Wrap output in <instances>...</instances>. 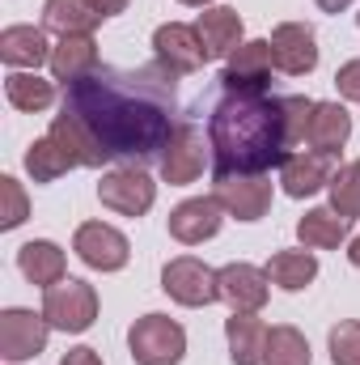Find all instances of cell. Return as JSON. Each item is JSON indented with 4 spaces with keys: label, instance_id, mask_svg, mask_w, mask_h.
I'll list each match as a JSON object with an SVG mask.
<instances>
[{
    "label": "cell",
    "instance_id": "obj_1",
    "mask_svg": "<svg viewBox=\"0 0 360 365\" xmlns=\"http://www.w3.org/2000/svg\"><path fill=\"white\" fill-rule=\"evenodd\" d=\"M174 77L162 60L144 68H102L85 81L68 86V110H77L106 145L110 158L144 162L162 153L174 136Z\"/></svg>",
    "mask_w": 360,
    "mask_h": 365
},
{
    "label": "cell",
    "instance_id": "obj_2",
    "mask_svg": "<svg viewBox=\"0 0 360 365\" xmlns=\"http://www.w3.org/2000/svg\"><path fill=\"white\" fill-rule=\"evenodd\" d=\"M314 102L309 98H268L229 93L208 119V140L216 153V175H268L288 162V149L305 140Z\"/></svg>",
    "mask_w": 360,
    "mask_h": 365
},
{
    "label": "cell",
    "instance_id": "obj_3",
    "mask_svg": "<svg viewBox=\"0 0 360 365\" xmlns=\"http://www.w3.org/2000/svg\"><path fill=\"white\" fill-rule=\"evenodd\" d=\"M127 349L136 365H179L186 353V331L166 314H144L127 331Z\"/></svg>",
    "mask_w": 360,
    "mask_h": 365
},
{
    "label": "cell",
    "instance_id": "obj_4",
    "mask_svg": "<svg viewBox=\"0 0 360 365\" xmlns=\"http://www.w3.org/2000/svg\"><path fill=\"white\" fill-rule=\"evenodd\" d=\"M43 314L60 331H85V327H93V319H97V293H93V284H85V280L64 276L60 284L47 289Z\"/></svg>",
    "mask_w": 360,
    "mask_h": 365
},
{
    "label": "cell",
    "instance_id": "obj_5",
    "mask_svg": "<svg viewBox=\"0 0 360 365\" xmlns=\"http://www.w3.org/2000/svg\"><path fill=\"white\" fill-rule=\"evenodd\" d=\"M208 149L212 140H203V132L195 123H179L170 145L162 149V179L170 187H186L203 175V162H208Z\"/></svg>",
    "mask_w": 360,
    "mask_h": 365
},
{
    "label": "cell",
    "instance_id": "obj_6",
    "mask_svg": "<svg viewBox=\"0 0 360 365\" xmlns=\"http://www.w3.org/2000/svg\"><path fill=\"white\" fill-rule=\"evenodd\" d=\"M97 200H102L106 208L123 212V217H144V212L153 208V200H157V182L149 179L144 170H136V166H119V170L102 175Z\"/></svg>",
    "mask_w": 360,
    "mask_h": 365
},
{
    "label": "cell",
    "instance_id": "obj_7",
    "mask_svg": "<svg viewBox=\"0 0 360 365\" xmlns=\"http://www.w3.org/2000/svg\"><path fill=\"white\" fill-rule=\"evenodd\" d=\"M162 289L179 302V306H212L221 297V284H216V272L203 264V259H170L166 272H162Z\"/></svg>",
    "mask_w": 360,
    "mask_h": 365
},
{
    "label": "cell",
    "instance_id": "obj_8",
    "mask_svg": "<svg viewBox=\"0 0 360 365\" xmlns=\"http://www.w3.org/2000/svg\"><path fill=\"white\" fill-rule=\"evenodd\" d=\"M47 314L34 310H4L0 314V357L4 361H30L47 349Z\"/></svg>",
    "mask_w": 360,
    "mask_h": 365
},
{
    "label": "cell",
    "instance_id": "obj_9",
    "mask_svg": "<svg viewBox=\"0 0 360 365\" xmlns=\"http://www.w3.org/2000/svg\"><path fill=\"white\" fill-rule=\"evenodd\" d=\"M271 64H275L271 38H250V43H242V47L229 56L221 81H225L229 93H263L268 81H271Z\"/></svg>",
    "mask_w": 360,
    "mask_h": 365
},
{
    "label": "cell",
    "instance_id": "obj_10",
    "mask_svg": "<svg viewBox=\"0 0 360 365\" xmlns=\"http://www.w3.org/2000/svg\"><path fill=\"white\" fill-rule=\"evenodd\" d=\"M212 195L238 221H259L271 208V182L263 175H216Z\"/></svg>",
    "mask_w": 360,
    "mask_h": 365
},
{
    "label": "cell",
    "instance_id": "obj_11",
    "mask_svg": "<svg viewBox=\"0 0 360 365\" xmlns=\"http://www.w3.org/2000/svg\"><path fill=\"white\" fill-rule=\"evenodd\" d=\"M153 51H157V60H162L170 73H199V68L208 64V47H203L199 30H195V26H182V21L157 26Z\"/></svg>",
    "mask_w": 360,
    "mask_h": 365
},
{
    "label": "cell",
    "instance_id": "obj_12",
    "mask_svg": "<svg viewBox=\"0 0 360 365\" xmlns=\"http://www.w3.org/2000/svg\"><path fill=\"white\" fill-rule=\"evenodd\" d=\"M73 251L81 255V264H90L97 272H119L132 255L127 238L115 230V225H102V221H85L73 238Z\"/></svg>",
    "mask_w": 360,
    "mask_h": 365
},
{
    "label": "cell",
    "instance_id": "obj_13",
    "mask_svg": "<svg viewBox=\"0 0 360 365\" xmlns=\"http://www.w3.org/2000/svg\"><path fill=\"white\" fill-rule=\"evenodd\" d=\"M271 56H275V68L288 73V77H305L318 68V38L305 21H284L271 30Z\"/></svg>",
    "mask_w": 360,
    "mask_h": 365
},
{
    "label": "cell",
    "instance_id": "obj_14",
    "mask_svg": "<svg viewBox=\"0 0 360 365\" xmlns=\"http://www.w3.org/2000/svg\"><path fill=\"white\" fill-rule=\"evenodd\" d=\"M77 166H102V162H110V153H106V145L93 136V128L77 115V110H68L64 106V115H55V123H51V132H47Z\"/></svg>",
    "mask_w": 360,
    "mask_h": 365
},
{
    "label": "cell",
    "instance_id": "obj_15",
    "mask_svg": "<svg viewBox=\"0 0 360 365\" xmlns=\"http://www.w3.org/2000/svg\"><path fill=\"white\" fill-rule=\"evenodd\" d=\"M268 280L271 276L263 272V268H255V264H225V268L216 272L221 297L229 302V310H246V314L263 310V302H268Z\"/></svg>",
    "mask_w": 360,
    "mask_h": 365
},
{
    "label": "cell",
    "instance_id": "obj_16",
    "mask_svg": "<svg viewBox=\"0 0 360 365\" xmlns=\"http://www.w3.org/2000/svg\"><path fill=\"white\" fill-rule=\"evenodd\" d=\"M331 179H335V153H318V149L314 153H288V162L280 166V182L292 200L314 195Z\"/></svg>",
    "mask_w": 360,
    "mask_h": 365
},
{
    "label": "cell",
    "instance_id": "obj_17",
    "mask_svg": "<svg viewBox=\"0 0 360 365\" xmlns=\"http://www.w3.org/2000/svg\"><path fill=\"white\" fill-rule=\"evenodd\" d=\"M51 73L64 86H77L97 73V43L93 34H60V43L51 47Z\"/></svg>",
    "mask_w": 360,
    "mask_h": 365
},
{
    "label": "cell",
    "instance_id": "obj_18",
    "mask_svg": "<svg viewBox=\"0 0 360 365\" xmlns=\"http://www.w3.org/2000/svg\"><path fill=\"white\" fill-rule=\"evenodd\" d=\"M221 230V204L216 195H199V200H182L179 208L170 212V234L179 238L182 247H195V242H208L212 234Z\"/></svg>",
    "mask_w": 360,
    "mask_h": 365
},
{
    "label": "cell",
    "instance_id": "obj_19",
    "mask_svg": "<svg viewBox=\"0 0 360 365\" xmlns=\"http://www.w3.org/2000/svg\"><path fill=\"white\" fill-rule=\"evenodd\" d=\"M352 136V115L339 102H314L309 123H305V145L318 153H339Z\"/></svg>",
    "mask_w": 360,
    "mask_h": 365
},
{
    "label": "cell",
    "instance_id": "obj_20",
    "mask_svg": "<svg viewBox=\"0 0 360 365\" xmlns=\"http://www.w3.org/2000/svg\"><path fill=\"white\" fill-rule=\"evenodd\" d=\"M195 30H199V38H203V47H208V60L233 56V51L242 47V17H238V9H229V4L203 9L199 21H195Z\"/></svg>",
    "mask_w": 360,
    "mask_h": 365
},
{
    "label": "cell",
    "instance_id": "obj_21",
    "mask_svg": "<svg viewBox=\"0 0 360 365\" xmlns=\"http://www.w3.org/2000/svg\"><path fill=\"white\" fill-rule=\"evenodd\" d=\"M225 336H229V357L233 365H263L268 361V327L246 314V310H233V319H225Z\"/></svg>",
    "mask_w": 360,
    "mask_h": 365
},
{
    "label": "cell",
    "instance_id": "obj_22",
    "mask_svg": "<svg viewBox=\"0 0 360 365\" xmlns=\"http://www.w3.org/2000/svg\"><path fill=\"white\" fill-rule=\"evenodd\" d=\"M0 60L13 68H38L43 60H51L47 34L38 26H9L0 30Z\"/></svg>",
    "mask_w": 360,
    "mask_h": 365
},
{
    "label": "cell",
    "instance_id": "obj_23",
    "mask_svg": "<svg viewBox=\"0 0 360 365\" xmlns=\"http://www.w3.org/2000/svg\"><path fill=\"white\" fill-rule=\"evenodd\" d=\"M17 268L21 276L30 280V284H43V289H51V284H60L64 280V251L55 247V242H47V238H38V242H26L21 251H17Z\"/></svg>",
    "mask_w": 360,
    "mask_h": 365
},
{
    "label": "cell",
    "instance_id": "obj_24",
    "mask_svg": "<svg viewBox=\"0 0 360 365\" xmlns=\"http://www.w3.org/2000/svg\"><path fill=\"white\" fill-rule=\"evenodd\" d=\"M297 238L305 247H318V251H331L348 238V217H339L335 208H309L301 221H297Z\"/></svg>",
    "mask_w": 360,
    "mask_h": 365
},
{
    "label": "cell",
    "instance_id": "obj_25",
    "mask_svg": "<svg viewBox=\"0 0 360 365\" xmlns=\"http://www.w3.org/2000/svg\"><path fill=\"white\" fill-rule=\"evenodd\" d=\"M43 21L47 30H60V34H90L102 21V13L93 9V0H47Z\"/></svg>",
    "mask_w": 360,
    "mask_h": 365
},
{
    "label": "cell",
    "instance_id": "obj_26",
    "mask_svg": "<svg viewBox=\"0 0 360 365\" xmlns=\"http://www.w3.org/2000/svg\"><path fill=\"white\" fill-rule=\"evenodd\" d=\"M4 98H9L13 110L34 115V110H47V106L55 102V90H51V81H43L38 73H9V77H4Z\"/></svg>",
    "mask_w": 360,
    "mask_h": 365
},
{
    "label": "cell",
    "instance_id": "obj_27",
    "mask_svg": "<svg viewBox=\"0 0 360 365\" xmlns=\"http://www.w3.org/2000/svg\"><path fill=\"white\" fill-rule=\"evenodd\" d=\"M268 276H271V284H280L284 293H301L318 276V259L309 251H280V255H271Z\"/></svg>",
    "mask_w": 360,
    "mask_h": 365
},
{
    "label": "cell",
    "instance_id": "obj_28",
    "mask_svg": "<svg viewBox=\"0 0 360 365\" xmlns=\"http://www.w3.org/2000/svg\"><path fill=\"white\" fill-rule=\"evenodd\" d=\"M77 162L51 140V136H43V140H34L30 149H26V170L34 175V182H55L60 175H68Z\"/></svg>",
    "mask_w": 360,
    "mask_h": 365
},
{
    "label": "cell",
    "instance_id": "obj_29",
    "mask_svg": "<svg viewBox=\"0 0 360 365\" xmlns=\"http://www.w3.org/2000/svg\"><path fill=\"white\" fill-rule=\"evenodd\" d=\"M263 365H309V344H305V336H301L297 327H288V323L271 327L268 361Z\"/></svg>",
    "mask_w": 360,
    "mask_h": 365
},
{
    "label": "cell",
    "instance_id": "obj_30",
    "mask_svg": "<svg viewBox=\"0 0 360 365\" xmlns=\"http://www.w3.org/2000/svg\"><path fill=\"white\" fill-rule=\"evenodd\" d=\"M331 187V208L339 212V217H360V158L356 162H348V166H339L335 170V179L327 182Z\"/></svg>",
    "mask_w": 360,
    "mask_h": 365
},
{
    "label": "cell",
    "instance_id": "obj_31",
    "mask_svg": "<svg viewBox=\"0 0 360 365\" xmlns=\"http://www.w3.org/2000/svg\"><path fill=\"white\" fill-rule=\"evenodd\" d=\"M331 361L360 365V319H344L331 327Z\"/></svg>",
    "mask_w": 360,
    "mask_h": 365
},
{
    "label": "cell",
    "instance_id": "obj_32",
    "mask_svg": "<svg viewBox=\"0 0 360 365\" xmlns=\"http://www.w3.org/2000/svg\"><path fill=\"white\" fill-rule=\"evenodd\" d=\"M0 200H4V208H0V230H17V225L26 221V212H30V200H26L21 182L13 179V175L0 179Z\"/></svg>",
    "mask_w": 360,
    "mask_h": 365
},
{
    "label": "cell",
    "instance_id": "obj_33",
    "mask_svg": "<svg viewBox=\"0 0 360 365\" xmlns=\"http://www.w3.org/2000/svg\"><path fill=\"white\" fill-rule=\"evenodd\" d=\"M335 86H339V93H344V98L360 102V60H348V64L335 73Z\"/></svg>",
    "mask_w": 360,
    "mask_h": 365
},
{
    "label": "cell",
    "instance_id": "obj_34",
    "mask_svg": "<svg viewBox=\"0 0 360 365\" xmlns=\"http://www.w3.org/2000/svg\"><path fill=\"white\" fill-rule=\"evenodd\" d=\"M60 365H102V357H97L93 349H68Z\"/></svg>",
    "mask_w": 360,
    "mask_h": 365
},
{
    "label": "cell",
    "instance_id": "obj_35",
    "mask_svg": "<svg viewBox=\"0 0 360 365\" xmlns=\"http://www.w3.org/2000/svg\"><path fill=\"white\" fill-rule=\"evenodd\" d=\"M93 9H97L102 17H115V13H123V9H127V0H93Z\"/></svg>",
    "mask_w": 360,
    "mask_h": 365
},
{
    "label": "cell",
    "instance_id": "obj_36",
    "mask_svg": "<svg viewBox=\"0 0 360 365\" xmlns=\"http://www.w3.org/2000/svg\"><path fill=\"white\" fill-rule=\"evenodd\" d=\"M352 0H318V9H327V13H344Z\"/></svg>",
    "mask_w": 360,
    "mask_h": 365
},
{
    "label": "cell",
    "instance_id": "obj_37",
    "mask_svg": "<svg viewBox=\"0 0 360 365\" xmlns=\"http://www.w3.org/2000/svg\"><path fill=\"white\" fill-rule=\"evenodd\" d=\"M348 259H352V264H356V268H360V234H356V238H352V247H348Z\"/></svg>",
    "mask_w": 360,
    "mask_h": 365
},
{
    "label": "cell",
    "instance_id": "obj_38",
    "mask_svg": "<svg viewBox=\"0 0 360 365\" xmlns=\"http://www.w3.org/2000/svg\"><path fill=\"white\" fill-rule=\"evenodd\" d=\"M179 4H199V9H208L212 0H179Z\"/></svg>",
    "mask_w": 360,
    "mask_h": 365
},
{
    "label": "cell",
    "instance_id": "obj_39",
    "mask_svg": "<svg viewBox=\"0 0 360 365\" xmlns=\"http://www.w3.org/2000/svg\"><path fill=\"white\" fill-rule=\"evenodd\" d=\"M356 21H360V17H356Z\"/></svg>",
    "mask_w": 360,
    "mask_h": 365
}]
</instances>
